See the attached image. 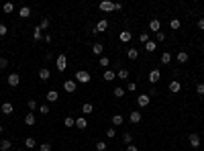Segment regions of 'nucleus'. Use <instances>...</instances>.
<instances>
[{
	"instance_id": "obj_1",
	"label": "nucleus",
	"mask_w": 204,
	"mask_h": 151,
	"mask_svg": "<svg viewBox=\"0 0 204 151\" xmlns=\"http://www.w3.org/2000/svg\"><path fill=\"white\" fill-rule=\"evenodd\" d=\"M90 80H92L90 72H86V69H78V72H76V82L78 84H88Z\"/></svg>"
},
{
	"instance_id": "obj_2",
	"label": "nucleus",
	"mask_w": 204,
	"mask_h": 151,
	"mask_svg": "<svg viewBox=\"0 0 204 151\" xmlns=\"http://www.w3.org/2000/svg\"><path fill=\"white\" fill-rule=\"evenodd\" d=\"M55 68H57V72H65V69H68V55H65V53L57 55V59H55Z\"/></svg>"
},
{
	"instance_id": "obj_3",
	"label": "nucleus",
	"mask_w": 204,
	"mask_h": 151,
	"mask_svg": "<svg viewBox=\"0 0 204 151\" xmlns=\"http://www.w3.org/2000/svg\"><path fill=\"white\" fill-rule=\"evenodd\" d=\"M76 88H78V82H76V80H65V82H63V90L68 94H73Z\"/></svg>"
},
{
	"instance_id": "obj_4",
	"label": "nucleus",
	"mask_w": 204,
	"mask_h": 151,
	"mask_svg": "<svg viewBox=\"0 0 204 151\" xmlns=\"http://www.w3.org/2000/svg\"><path fill=\"white\" fill-rule=\"evenodd\" d=\"M6 84H8L10 88H16V86L20 84V76H19L16 72H15V73H10L8 78H6Z\"/></svg>"
},
{
	"instance_id": "obj_5",
	"label": "nucleus",
	"mask_w": 204,
	"mask_h": 151,
	"mask_svg": "<svg viewBox=\"0 0 204 151\" xmlns=\"http://www.w3.org/2000/svg\"><path fill=\"white\" fill-rule=\"evenodd\" d=\"M149 102H151V96H149V94H139V96H137V104H139L141 108L149 106Z\"/></svg>"
},
{
	"instance_id": "obj_6",
	"label": "nucleus",
	"mask_w": 204,
	"mask_h": 151,
	"mask_svg": "<svg viewBox=\"0 0 204 151\" xmlns=\"http://www.w3.org/2000/svg\"><path fill=\"white\" fill-rule=\"evenodd\" d=\"M106 29H108V20H106V19L98 20V24L94 27V35H98V33H104Z\"/></svg>"
},
{
	"instance_id": "obj_7",
	"label": "nucleus",
	"mask_w": 204,
	"mask_h": 151,
	"mask_svg": "<svg viewBox=\"0 0 204 151\" xmlns=\"http://www.w3.org/2000/svg\"><path fill=\"white\" fill-rule=\"evenodd\" d=\"M188 141H190V145L196 149V147H200V135H198V133H190V135H188Z\"/></svg>"
},
{
	"instance_id": "obj_8",
	"label": "nucleus",
	"mask_w": 204,
	"mask_h": 151,
	"mask_svg": "<svg viewBox=\"0 0 204 151\" xmlns=\"http://www.w3.org/2000/svg\"><path fill=\"white\" fill-rule=\"evenodd\" d=\"M159 78H161V72H159V69H151V72H149V82L151 84H157V82H159Z\"/></svg>"
},
{
	"instance_id": "obj_9",
	"label": "nucleus",
	"mask_w": 204,
	"mask_h": 151,
	"mask_svg": "<svg viewBox=\"0 0 204 151\" xmlns=\"http://www.w3.org/2000/svg\"><path fill=\"white\" fill-rule=\"evenodd\" d=\"M141 118H143V114L139 110H133L131 114H129V121L133 122V125H137V122H141Z\"/></svg>"
},
{
	"instance_id": "obj_10",
	"label": "nucleus",
	"mask_w": 204,
	"mask_h": 151,
	"mask_svg": "<svg viewBox=\"0 0 204 151\" xmlns=\"http://www.w3.org/2000/svg\"><path fill=\"white\" fill-rule=\"evenodd\" d=\"M118 39H121V43H129L133 39V33L131 31H122V33H118Z\"/></svg>"
},
{
	"instance_id": "obj_11",
	"label": "nucleus",
	"mask_w": 204,
	"mask_h": 151,
	"mask_svg": "<svg viewBox=\"0 0 204 151\" xmlns=\"http://www.w3.org/2000/svg\"><path fill=\"white\" fill-rule=\"evenodd\" d=\"M149 29L153 31V33H159V29H161L159 19H151V20H149Z\"/></svg>"
},
{
	"instance_id": "obj_12",
	"label": "nucleus",
	"mask_w": 204,
	"mask_h": 151,
	"mask_svg": "<svg viewBox=\"0 0 204 151\" xmlns=\"http://www.w3.org/2000/svg\"><path fill=\"white\" fill-rule=\"evenodd\" d=\"M100 10H104V12H112V10H114V2H108V0L100 2Z\"/></svg>"
},
{
	"instance_id": "obj_13",
	"label": "nucleus",
	"mask_w": 204,
	"mask_h": 151,
	"mask_svg": "<svg viewBox=\"0 0 204 151\" xmlns=\"http://www.w3.org/2000/svg\"><path fill=\"white\" fill-rule=\"evenodd\" d=\"M86 127H88V121H86V117H78V118H76V129L84 131Z\"/></svg>"
},
{
	"instance_id": "obj_14",
	"label": "nucleus",
	"mask_w": 204,
	"mask_h": 151,
	"mask_svg": "<svg viewBox=\"0 0 204 151\" xmlns=\"http://www.w3.org/2000/svg\"><path fill=\"white\" fill-rule=\"evenodd\" d=\"M49 78H51V72H49V68H41V69H39V80L47 82Z\"/></svg>"
},
{
	"instance_id": "obj_15",
	"label": "nucleus",
	"mask_w": 204,
	"mask_h": 151,
	"mask_svg": "<svg viewBox=\"0 0 204 151\" xmlns=\"http://www.w3.org/2000/svg\"><path fill=\"white\" fill-rule=\"evenodd\" d=\"M35 122H37V117H35V112H29V114L24 117V125H29V127H33Z\"/></svg>"
},
{
	"instance_id": "obj_16",
	"label": "nucleus",
	"mask_w": 204,
	"mask_h": 151,
	"mask_svg": "<svg viewBox=\"0 0 204 151\" xmlns=\"http://www.w3.org/2000/svg\"><path fill=\"white\" fill-rule=\"evenodd\" d=\"M0 110H2V114H12V110H15V106L10 102H4L2 106H0Z\"/></svg>"
},
{
	"instance_id": "obj_17",
	"label": "nucleus",
	"mask_w": 204,
	"mask_h": 151,
	"mask_svg": "<svg viewBox=\"0 0 204 151\" xmlns=\"http://www.w3.org/2000/svg\"><path fill=\"white\" fill-rule=\"evenodd\" d=\"M102 78H104V82H112V80L117 78V72H112V69H106Z\"/></svg>"
},
{
	"instance_id": "obj_18",
	"label": "nucleus",
	"mask_w": 204,
	"mask_h": 151,
	"mask_svg": "<svg viewBox=\"0 0 204 151\" xmlns=\"http://www.w3.org/2000/svg\"><path fill=\"white\" fill-rule=\"evenodd\" d=\"M102 51H104V47H102V43H94L92 45V53L98 55V57H102Z\"/></svg>"
},
{
	"instance_id": "obj_19",
	"label": "nucleus",
	"mask_w": 204,
	"mask_h": 151,
	"mask_svg": "<svg viewBox=\"0 0 204 151\" xmlns=\"http://www.w3.org/2000/svg\"><path fill=\"white\" fill-rule=\"evenodd\" d=\"M19 16H20V19H29V16H31V8H29V6H20Z\"/></svg>"
},
{
	"instance_id": "obj_20",
	"label": "nucleus",
	"mask_w": 204,
	"mask_h": 151,
	"mask_svg": "<svg viewBox=\"0 0 204 151\" xmlns=\"http://www.w3.org/2000/svg\"><path fill=\"white\" fill-rule=\"evenodd\" d=\"M155 49H157V43H155V41H147V43H145V51H147V53H153V51H155Z\"/></svg>"
},
{
	"instance_id": "obj_21",
	"label": "nucleus",
	"mask_w": 204,
	"mask_h": 151,
	"mask_svg": "<svg viewBox=\"0 0 204 151\" xmlns=\"http://www.w3.org/2000/svg\"><path fill=\"white\" fill-rule=\"evenodd\" d=\"M182 90V84L180 82H170V92L171 94H178Z\"/></svg>"
},
{
	"instance_id": "obj_22",
	"label": "nucleus",
	"mask_w": 204,
	"mask_h": 151,
	"mask_svg": "<svg viewBox=\"0 0 204 151\" xmlns=\"http://www.w3.org/2000/svg\"><path fill=\"white\" fill-rule=\"evenodd\" d=\"M57 98H59V94L55 90H49L47 92V102H57Z\"/></svg>"
},
{
	"instance_id": "obj_23",
	"label": "nucleus",
	"mask_w": 204,
	"mask_h": 151,
	"mask_svg": "<svg viewBox=\"0 0 204 151\" xmlns=\"http://www.w3.org/2000/svg\"><path fill=\"white\" fill-rule=\"evenodd\" d=\"M33 39H35V41H41V39H43V31H41V27H35V31H33Z\"/></svg>"
},
{
	"instance_id": "obj_24",
	"label": "nucleus",
	"mask_w": 204,
	"mask_h": 151,
	"mask_svg": "<svg viewBox=\"0 0 204 151\" xmlns=\"http://www.w3.org/2000/svg\"><path fill=\"white\" fill-rule=\"evenodd\" d=\"M122 122H125V117H121V114H114V117H112V125H114V127H121Z\"/></svg>"
},
{
	"instance_id": "obj_25",
	"label": "nucleus",
	"mask_w": 204,
	"mask_h": 151,
	"mask_svg": "<svg viewBox=\"0 0 204 151\" xmlns=\"http://www.w3.org/2000/svg\"><path fill=\"white\" fill-rule=\"evenodd\" d=\"M24 147H29V149H35V147H37V141H35L33 137H27V139H24Z\"/></svg>"
},
{
	"instance_id": "obj_26",
	"label": "nucleus",
	"mask_w": 204,
	"mask_h": 151,
	"mask_svg": "<svg viewBox=\"0 0 204 151\" xmlns=\"http://www.w3.org/2000/svg\"><path fill=\"white\" fill-rule=\"evenodd\" d=\"M126 57H129V59H133V61H135V59L139 57V49H129V51H126Z\"/></svg>"
},
{
	"instance_id": "obj_27",
	"label": "nucleus",
	"mask_w": 204,
	"mask_h": 151,
	"mask_svg": "<svg viewBox=\"0 0 204 151\" xmlns=\"http://www.w3.org/2000/svg\"><path fill=\"white\" fill-rule=\"evenodd\" d=\"M82 112H84V114H90V112H94V104H90V102H84Z\"/></svg>"
},
{
	"instance_id": "obj_28",
	"label": "nucleus",
	"mask_w": 204,
	"mask_h": 151,
	"mask_svg": "<svg viewBox=\"0 0 204 151\" xmlns=\"http://www.w3.org/2000/svg\"><path fill=\"white\" fill-rule=\"evenodd\" d=\"M63 125H65L68 129L76 127V118H73V117H65V121H63Z\"/></svg>"
},
{
	"instance_id": "obj_29",
	"label": "nucleus",
	"mask_w": 204,
	"mask_h": 151,
	"mask_svg": "<svg viewBox=\"0 0 204 151\" xmlns=\"http://www.w3.org/2000/svg\"><path fill=\"white\" fill-rule=\"evenodd\" d=\"M2 10H4L6 15H10V12L15 10V4H12V2H4V6H2Z\"/></svg>"
},
{
	"instance_id": "obj_30",
	"label": "nucleus",
	"mask_w": 204,
	"mask_h": 151,
	"mask_svg": "<svg viewBox=\"0 0 204 151\" xmlns=\"http://www.w3.org/2000/svg\"><path fill=\"white\" fill-rule=\"evenodd\" d=\"M117 76H118V80H126V78H129V69H125V68H122V69H118V72H117Z\"/></svg>"
},
{
	"instance_id": "obj_31",
	"label": "nucleus",
	"mask_w": 204,
	"mask_h": 151,
	"mask_svg": "<svg viewBox=\"0 0 204 151\" xmlns=\"http://www.w3.org/2000/svg\"><path fill=\"white\" fill-rule=\"evenodd\" d=\"M125 92H126L125 88H121V86H117V88H114V92H112V94H114V96H117V98H122V96H125Z\"/></svg>"
},
{
	"instance_id": "obj_32",
	"label": "nucleus",
	"mask_w": 204,
	"mask_h": 151,
	"mask_svg": "<svg viewBox=\"0 0 204 151\" xmlns=\"http://www.w3.org/2000/svg\"><path fill=\"white\" fill-rule=\"evenodd\" d=\"M10 147H12V143H10L8 139H2V143H0V149H2V151H8Z\"/></svg>"
},
{
	"instance_id": "obj_33",
	"label": "nucleus",
	"mask_w": 204,
	"mask_h": 151,
	"mask_svg": "<svg viewBox=\"0 0 204 151\" xmlns=\"http://www.w3.org/2000/svg\"><path fill=\"white\" fill-rule=\"evenodd\" d=\"M170 61H171V53H170V51H165V53L161 55V64H165V65H167Z\"/></svg>"
},
{
	"instance_id": "obj_34",
	"label": "nucleus",
	"mask_w": 204,
	"mask_h": 151,
	"mask_svg": "<svg viewBox=\"0 0 204 151\" xmlns=\"http://www.w3.org/2000/svg\"><path fill=\"white\" fill-rule=\"evenodd\" d=\"M178 61H180V64H186V61H188V53H186V51H180V53H178Z\"/></svg>"
},
{
	"instance_id": "obj_35",
	"label": "nucleus",
	"mask_w": 204,
	"mask_h": 151,
	"mask_svg": "<svg viewBox=\"0 0 204 151\" xmlns=\"http://www.w3.org/2000/svg\"><path fill=\"white\" fill-rule=\"evenodd\" d=\"M100 65H102V68H108V65H110V57L102 55V57H100Z\"/></svg>"
},
{
	"instance_id": "obj_36",
	"label": "nucleus",
	"mask_w": 204,
	"mask_h": 151,
	"mask_svg": "<svg viewBox=\"0 0 204 151\" xmlns=\"http://www.w3.org/2000/svg\"><path fill=\"white\" fill-rule=\"evenodd\" d=\"M106 137H108V139L117 137V129H114V127H108V129H106Z\"/></svg>"
},
{
	"instance_id": "obj_37",
	"label": "nucleus",
	"mask_w": 204,
	"mask_h": 151,
	"mask_svg": "<svg viewBox=\"0 0 204 151\" xmlns=\"http://www.w3.org/2000/svg\"><path fill=\"white\" fill-rule=\"evenodd\" d=\"M106 149H108V145L104 141H98L96 143V151H106Z\"/></svg>"
},
{
	"instance_id": "obj_38",
	"label": "nucleus",
	"mask_w": 204,
	"mask_h": 151,
	"mask_svg": "<svg viewBox=\"0 0 204 151\" xmlns=\"http://www.w3.org/2000/svg\"><path fill=\"white\" fill-rule=\"evenodd\" d=\"M122 141H125L126 145H131V143H133V135H131V133H125V135H122Z\"/></svg>"
},
{
	"instance_id": "obj_39",
	"label": "nucleus",
	"mask_w": 204,
	"mask_h": 151,
	"mask_svg": "<svg viewBox=\"0 0 204 151\" xmlns=\"http://www.w3.org/2000/svg\"><path fill=\"white\" fill-rule=\"evenodd\" d=\"M125 90H126V92H135V90H137V84H135V82H129Z\"/></svg>"
},
{
	"instance_id": "obj_40",
	"label": "nucleus",
	"mask_w": 204,
	"mask_h": 151,
	"mask_svg": "<svg viewBox=\"0 0 204 151\" xmlns=\"http://www.w3.org/2000/svg\"><path fill=\"white\" fill-rule=\"evenodd\" d=\"M161 41H165V33H155V43H161Z\"/></svg>"
},
{
	"instance_id": "obj_41",
	"label": "nucleus",
	"mask_w": 204,
	"mask_h": 151,
	"mask_svg": "<svg viewBox=\"0 0 204 151\" xmlns=\"http://www.w3.org/2000/svg\"><path fill=\"white\" fill-rule=\"evenodd\" d=\"M170 27H171V29H174V31H178V29H180V20H178V19H171Z\"/></svg>"
},
{
	"instance_id": "obj_42",
	"label": "nucleus",
	"mask_w": 204,
	"mask_h": 151,
	"mask_svg": "<svg viewBox=\"0 0 204 151\" xmlns=\"http://www.w3.org/2000/svg\"><path fill=\"white\" fill-rule=\"evenodd\" d=\"M139 41H141V43L145 45L147 41H149V33H141V35H139Z\"/></svg>"
},
{
	"instance_id": "obj_43",
	"label": "nucleus",
	"mask_w": 204,
	"mask_h": 151,
	"mask_svg": "<svg viewBox=\"0 0 204 151\" xmlns=\"http://www.w3.org/2000/svg\"><path fill=\"white\" fill-rule=\"evenodd\" d=\"M196 94H200V96H204V84H196Z\"/></svg>"
},
{
	"instance_id": "obj_44",
	"label": "nucleus",
	"mask_w": 204,
	"mask_h": 151,
	"mask_svg": "<svg viewBox=\"0 0 204 151\" xmlns=\"http://www.w3.org/2000/svg\"><path fill=\"white\" fill-rule=\"evenodd\" d=\"M49 24H51V20H49V19H43V20H41V31L49 29Z\"/></svg>"
},
{
	"instance_id": "obj_45",
	"label": "nucleus",
	"mask_w": 204,
	"mask_h": 151,
	"mask_svg": "<svg viewBox=\"0 0 204 151\" xmlns=\"http://www.w3.org/2000/svg\"><path fill=\"white\" fill-rule=\"evenodd\" d=\"M6 33H8V27H6V24H2V23H0V37H4Z\"/></svg>"
},
{
	"instance_id": "obj_46",
	"label": "nucleus",
	"mask_w": 204,
	"mask_h": 151,
	"mask_svg": "<svg viewBox=\"0 0 204 151\" xmlns=\"http://www.w3.org/2000/svg\"><path fill=\"white\" fill-rule=\"evenodd\" d=\"M4 68H8V59H6V57H0V69H4Z\"/></svg>"
},
{
	"instance_id": "obj_47",
	"label": "nucleus",
	"mask_w": 204,
	"mask_h": 151,
	"mask_svg": "<svg viewBox=\"0 0 204 151\" xmlns=\"http://www.w3.org/2000/svg\"><path fill=\"white\" fill-rule=\"evenodd\" d=\"M39 151H51V145H49V143H41V145H39Z\"/></svg>"
},
{
	"instance_id": "obj_48",
	"label": "nucleus",
	"mask_w": 204,
	"mask_h": 151,
	"mask_svg": "<svg viewBox=\"0 0 204 151\" xmlns=\"http://www.w3.org/2000/svg\"><path fill=\"white\" fill-rule=\"evenodd\" d=\"M27 106H29V110L33 112L35 108H37V102H35V100H29V102H27Z\"/></svg>"
},
{
	"instance_id": "obj_49",
	"label": "nucleus",
	"mask_w": 204,
	"mask_h": 151,
	"mask_svg": "<svg viewBox=\"0 0 204 151\" xmlns=\"http://www.w3.org/2000/svg\"><path fill=\"white\" fill-rule=\"evenodd\" d=\"M39 112H41V114H49V106H47V104L39 106Z\"/></svg>"
},
{
	"instance_id": "obj_50",
	"label": "nucleus",
	"mask_w": 204,
	"mask_h": 151,
	"mask_svg": "<svg viewBox=\"0 0 204 151\" xmlns=\"http://www.w3.org/2000/svg\"><path fill=\"white\" fill-rule=\"evenodd\" d=\"M126 151H139V147L135 143H131V145H126Z\"/></svg>"
},
{
	"instance_id": "obj_51",
	"label": "nucleus",
	"mask_w": 204,
	"mask_h": 151,
	"mask_svg": "<svg viewBox=\"0 0 204 151\" xmlns=\"http://www.w3.org/2000/svg\"><path fill=\"white\" fill-rule=\"evenodd\" d=\"M43 39L47 41V43H51V39H53V37H51V35H49V33H45V35H43Z\"/></svg>"
},
{
	"instance_id": "obj_52",
	"label": "nucleus",
	"mask_w": 204,
	"mask_h": 151,
	"mask_svg": "<svg viewBox=\"0 0 204 151\" xmlns=\"http://www.w3.org/2000/svg\"><path fill=\"white\" fill-rule=\"evenodd\" d=\"M198 29H200V31H204V19H200V20H198Z\"/></svg>"
},
{
	"instance_id": "obj_53",
	"label": "nucleus",
	"mask_w": 204,
	"mask_h": 151,
	"mask_svg": "<svg viewBox=\"0 0 204 151\" xmlns=\"http://www.w3.org/2000/svg\"><path fill=\"white\" fill-rule=\"evenodd\" d=\"M0 133H2V125H0Z\"/></svg>"
},
{
	"instance_id": "obj_54",
	"label": "nucleus",
	"mask_w": 204,
	"mask_h": 151,
	"mask_svg": "<svg viewBox=\"0 0 204 151\" xmlns=\"http://www.w3.org/2000/svg\"><path fill=\"white\" fill-rule=\"evenodd\" d=\"M16 151H23V149H16Z\"/></svg>"
}]
</instances>
